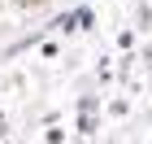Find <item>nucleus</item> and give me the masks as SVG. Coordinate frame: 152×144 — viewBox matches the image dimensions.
<instances>
[{
  "mask_svg": "<svg viewBox=\"0 0 152 144\" xmlns=\"http://www.w3.org/2000/svg\"><path fill=\"white\" fill-rule=\"evenodd\" d=\"M13 4H18V9H39L44 0H13Z\"/></svg>",
  "mask_w": 152,
  "mask_h": 144,
  "instance_id": "1",
  "label": "nucleus"
}]
</instances>
